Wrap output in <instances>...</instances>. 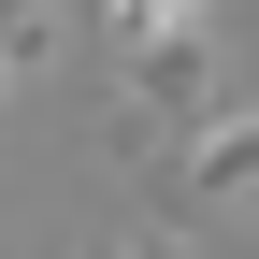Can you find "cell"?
<instances>
[{
  "label": "cell",
  "mask_w": 259,
  "mask_h": 259,
  "mask_svg": "<svg viewBox=\"0 0 259 259\" xmlns=\"http://www.w3.org/2000/svg\"><path fill=\"white\" fill-rule=\"evenodd\" d=\"M115 259H187V245H173V231H144V245H115Z\"/></svg>",
  "instance_id": "obj_4"
},
{
  "label": "cell",
  "mask_w": 259,
  "mask_h": 259,
  "mask_svg": "<svg viewBox=\"0 0 259 259\" xmlns=\"http://www.w3.org/2000/svg\"><path fill=\"white\" fill-rule=\"evenodd\" d=\"M187 202H259V101L187 130Z\"/></svg>",
  "instance_id": "obj_2"
},
{
  "label": "cell",
  "mask_w": 259,
  "mask_h": 259,
  "mask_svg": "<svg viewBox=\"0 0 259 259\" xmlns=\"http://www.w3.org/2000/svg\"><path fill=\"white\" fill-rule=\"evenodd\" d=\"M202 29H187V44H130V101H115V144L130 158H144L158 144V130H202Z\"/></svg>",
  "instance_id": "obj_1"
},
{
  "label": "cell",
  "mask_w": 259,
  "mask_h": 259,
  "mask_svg": "<svg viewBox=\"0 0 259 259\" xmlns=\"http://www.w3.org/2000/svg\"><path fill=\"white\" fill-rule=\"evenodd\" d=\"M44 58H58V29H44V0H15V87H44Z\"/></svg>",
  "instance_id": "obj_3"
}]
</instances>
